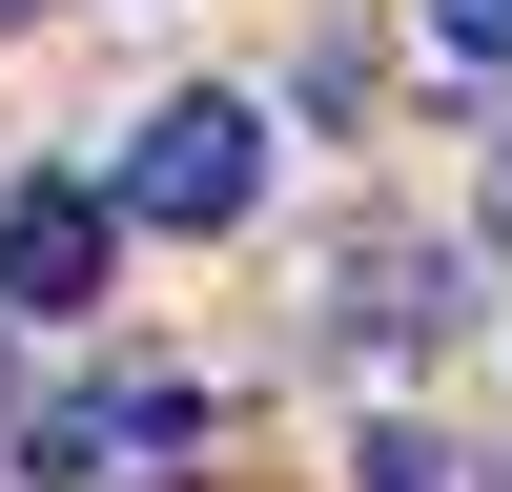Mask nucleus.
Here are the masks:
<instances>
[{
    "label": "nucleus",
    "mask_w": 512,
    "mask_h": 492,
    "mask_svg": "<svg viewBox=\"0 0 512 492\" xmlns=\"http://www.w3.org/2000/svg\"><path fill=\"white\" fill-rule=\"evenodd\" d=\"M431 62H512V0H431Z\"/></svg>",
    "instance_id": "nucleus-5"
},
{
    "label": "nucleus",
    "mask_w": 512,
    "mask_h": 492,
    "mask_svg": "<svg viewBox=\"0 0 512 492\" xmlns=\"http://www.w3.org/2000/svg\"><path fill=\"white\" fill-rule=\"evenodd\" d=\"M103 267H123V205L103 185H21L0 205V308H103Z\"/></svg>",
    "instance_id": "nucleus-2"
},
{
    "label": "nucleus",
    "mask_w": 512,
    "mask_h": 492,
    "mask_svg": "<svg viewBox=\"0 0 512 492\" xmlns=\"http://www.w3.org/2000/svg\"><path fill=\"white\" fill-rule=\"evenodd\" d=\"M369 492H472V451L451 431H369Z\"/></svg>",
    "instance_id": "nucleus-4"
},
{
    "label": "nucleus",
    "mask_w": 512,
    "mask_h": 492,
    "mask_svg": "<svg viewBox=\"0 0 512 492\" xmlns=\"http://www.w3.org/2000/svg\"><path fill=\"white\" fill-rule=\"evenodd\" d=\"M123 451H185V390H62V410L21 431V472L82 492V472H123Z\"/></svg>",
    "instance_id": "nucleus-3"
},
{
    "label": "nucleus",
    "mask_w": 512,
    "mask_h": 492,
    "mask_svg": "<svg viewBox=\"0 0 512 492\" xmlns=\"http://www.w3.org/2000/svg\"><path fill=\"white\" fill-rule=\"evenodd\" d=\"M0 21H21V0H0Z\"/></svg>",
    "instance_id": "nucleus-6"
},
{
    "label": "nucleus",
    "mask_w": 512,
    "mask_h": 492,
    "mask_svg": "<svg viewBox=\"0 0 512 492\" xmlns=\"http://www.w3.org/2000/svg\"><path fill=\"white\" fill-rule=\"evenodd\" d=\"M246 185H267V123H246L226 82H185V103L123 123V185L103 205H144V226H246Z\"/></svg>",
    "instance_id": "nucleus-1"
}]
</instances>
